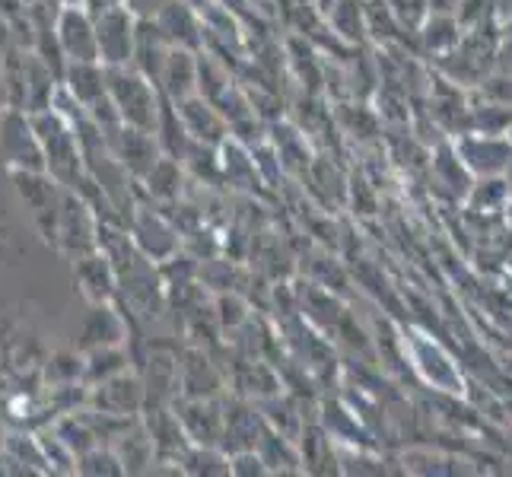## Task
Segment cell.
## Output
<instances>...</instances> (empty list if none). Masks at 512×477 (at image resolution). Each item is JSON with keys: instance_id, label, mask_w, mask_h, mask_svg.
Returning a JSON list of instances; mask_svg holds the SVG:
<instances>
[{"instance_id": "1", "label": "cell", "mask_w": 512, "mask_h": 477, "mask_svg": "<svg viewBox=\"0 0 512 477\" xmlns=\"http://www.w3.org/2000/svg\"><path fill=\"white\" fill-rule=\"evenodd\" d=\"M105 90H109L121 125L156 134V128H160V99H156L150 77H144L131 64L105 67Z\"/></svg>"}, {"instance_id": "2", "label": "cell", "mask_w": 512, "mask_h": 477, "mask_svg": "<svg viewBox=\"0 0 512 477\" xmlns=\"http://www.w3.org/2000/svg\"><path fill=\"white\" fill-rule=\"evenodd\" d=\"M96 23V48L102 67H121L134 58V39H137V16L125 4H112L93 13Z\"/></svg>"}, {"instance_id": "3", "label": "cell", "mask_w": 512, "mask_h": 477, "mask_svg": "<svg viewBox=\"0 0 512 477\" xmlns=\"http://www.w3.org/2000/svg\"><path fill=\"white\" fill-rule=\"evenodd\" d=\"M58 45L67 61H99L96 23L83 4H70L58 16Z\"/></svg>"}, {"instance_id": "4", "label": "cell", "mask_w": 512, "mask_h": 477, "mask_svg": "<svg viewBox=\"0 0 512 477\" xmlns=\"http://www.w3.org/2000/svg\"><path fill=\"white\" fill-rule=\"evenodd\" d=\"M153 23L172 48L191 51V48H201V42H204L198 13H194V7L185 4V0H169V4L153 16Z\"/></svg>"}, {"instance_id": "5", "label": "cell", "mask_w": 512, "mask_h": 477, "mask_svg": "<svg viewBox=\"0 0 512 477\" xmlns=\"http://www.w3.org/2000/svg\"><path fill=\"white\" fill-rule=\"evenodd\" d=\"M67 90L83 109H96L99 102L109 99V90H105V67L99 61H70Z\"/></svg>"}, {"instance_id": "6", "label": "cell", "mask_w": 512, "mask_h": 477, "mask_svg": "<svg viewBox=\"0 0 512 477\" xmlns=\"http://www.w3.org/2000/svg\"><path fill=\"white\" fill-rule=\"evenodd\" d=\"M121 4H125L137 20H153L156 13H160L169 0H121Z\"/></svg>"}, {"instance_id": "7", "label": "cell", "mask_w": 512, "mask_h": 477, "mask_svg": "<svg viewBox=\"0 0 512 477\" xmlns=\"http://www.w3.org/2000/svg\"><path fill=\"white\" fill-rule=\"evenodd\" d=\"M112 4H121V0H83V7L96 13V10H105V7H112Z\"/></svg>"}]
</instances>
